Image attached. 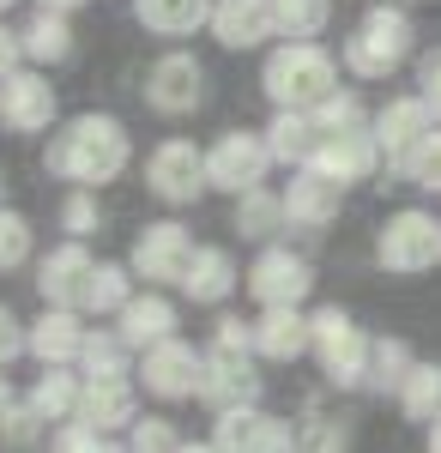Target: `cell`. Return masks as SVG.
<instances>
[{"mask_svg":"<svg viewBox=\"0 0 441 453\" xmlns=\"http://www.w3.org/2000/svg\"><path fill=\"white\" fill-rule=\"evenodd\" d=\"M12 399H19V393H12V381H6V369H0V418L12 411Z\"/></svg>","mask_w":441,"mask_h":453,"instance_id":"obj_48","label":"cell"},{"mask_svg":"<svg viewBox=\"0 0 441 453\" xmlns=\"http://www.w3.org/2000/svg\"><path fill=\"white\" fill-rule=\"evenodd\" d=\"M387 164V151L375 140V127H344V134H321L314 145V157H308V170H321L327 181H339V188H357V181H369L375 170Z\"/></svg>","mask_w":441,"mask_h":453,"instance_id":"obj_15","label":"cell"},{"mask_svg":"<svg viewBox=\"0 0 441 453\" xmlns=\"http://www.w3.org/2000/svg\"><path fill=\"white\" fill-rule=\"evenodd\" d=\"M230 230H242V242H278V230H290V218H284V194H272V188H248L236 194V211H230Z\"/></svg>","mask_w":441,"mask_h":453,"instance_id":"obj_26","label":"cell"},{"mask_svg":"<svg viewBox=\"0 0 441 453\" xmlns=\"http://www.w3.org/2000/svg\"><path fill=\"white\" fill-rule=\"evenodd\" d=\"M0 441H6V448H36V441H49V423L36 418L31 399H12V411L0 418Z\"/></svg>","mask_w":441,"mask_h":453,"instance_id":"obj_40","label":"cell"},{"mask_svg":"<svg viewBox=\"0 0 441 453\" xmlns=\"http://www.w3.org/2000/svg\"><path fill=\"white\" fill-rule=\"evenodd\" d=\"M248 453H297V429H290V418H267V411H260L254 435H248Z\"/></svg>","mask_w":441,"mask_h":453,"instance_id":"obj_42","label":"cell"},{"mask_svg":"<svg viewBox=\"0 0 441 453\" xmlns=\"http://www.w3.org/2000/svg\"><path fill=\"white\" fill-rule=\"evenodd\" d=\"M369 127H375V140H381V151H387V164H399L406 151H417V145L436 134L441 121L429 115V104H423V97L411 91V97H387V104L375 109Z\"/></svg>","mask_w":441,"mask_h":453,"instance_id":"obj_20","label":"cell"},{"mask_svg":"<svg viewBox=\"0 0 441 453\" xmlns=\"http://www.w3.org/2000/svg\"><path fill=\"white\" fill-rule=\"evenodd\" d=\"M55 218H61V230H67L73 242H91V236L103 230V206H97V194H91V188H67V200H61Z\"/></svg>","mask_w":441,"mask_h":453,"instance_id":"obj_36","label":"cell"},{"mask_svg":"<svg viewBox=\"0 0 441 453\" xmlns=\"http://www.w3.org/2000/svg\"><path fill=\"white\" fill-rule=\"evenodd\" d=\"M145 109L151 115H164V121H182V115H194L205 104V61L200 55H188V49H170V55H158L151 67H145Z\"/></svg>","mask_w":441,"mask_h":453,"instance_id":"obj_11","label":"cell"},{"mask_svg":"<svg viewBox=\"0 0 441 453\" xmlns=\"http://www.w3.org/2000/svg\"><path fill=\"white\" fill-rule=\"evenodd\" d=\"M0 206H6V175H0Z\"/></svg>","mask_w":441,"mask_h":453,"instance_id":"obj_53","label":"cell"},{"mask_svg":"<svg viewBox=\"0 0 441 453\" xmlns=\"http://www.w3.org/2000/svg\"><path fill=\"white\" fill-rule=\"evenodd\" d=\"M115 333H121L134 350H151V345H164V339L182 333V309H175L164 290H139L134 303L115 314Z\"/></svg>","mask_w":441,"mask_h":453,"instance_id":"obj_22","label":"cell"},{"mask_svg":"<svg viewBox=\"0 0 441 453\" xmlns=\"http://www.w3.org/2000/svg\"><path fill=\"white\" fill-rule=\"evenodd\" d=\"M43 170L49 181H67V188H109L134 170V134L121 115H103V109H85V115H67L49 145H43Z\"/></svg>","mask_w":441,"mask_h":453,"instance_id":"obj_1","label":"cell"},{"mask_svg":"<svg viewBox=\"0 0 441 453\" xmlns=\"http://www.w3.org/2000/svg\"><path fill=\"white\" fill-rule=\"evenodd\" d=\"M182 453H218L212 441H182Z\"/></svg>","mask_w":441,"mask_h":453,"instance_id":"obj_50","label":"cell"},{"mask_svg":"<svg viewBox=\"0 0 441 453\" xmlns=\"http://www.w3.org/2000/svg\"><path fill=\"white\" fill-rule=\"evenodd\" d=\"M297 453H351V429L333 418H321V411H308L297 423Z\"/></svg>","mask_w":441,"mask_h":453,"instance_id":"obj_38","label":"cell"},{"mask_svg":"<svg viewBox=\"0 0 441 453\" xmlns=\"http://www.w3.org/2000/svg\"><path fill=\"white\" fill-rule=\"evenodd\" d=\"M411 49H417V25H411L406 6H393V0H381L369 6L351 36L339 42V67L351 79H393V73L411 61Z\"/></svg>","mask_w":441,"mask_h":453,"instance_id":"obj_3","label":"cell"},{"mask_svg":"<svg viewBox=\"0 0 441 453\" xmlns=\"http://www.w3.org/2000/svg\"><path fill=\"white\" fill-rule=\"evenodd\" d=\"M36 6H43V12H67V19H73V12L91 6V0H36Z\"/></svg>","mask_w":441,"mask_h":453,"instance_id":"obj_47","label":"cell"},{"mask_svg":"<svg viewBox=\"0 0 441 453\" xmlns=\"http://www.w3.org/2000/svg\"><path fill=\"white\" fill-rule=\"evenodd\" d=\"M97 273V260H91V248L85 242H55L49 254H36V296H43V309H79L85 314V284Z\"/></svg>","mask_w":441,"mask_h":453,"instance_id":"obj_14","label":"cell"},{"mask_svg":"<svg viewBox=\"0 0 441 453\" xmlns=\"http://www.w3.org/2000/svg\"><path fill=\"white\" fill-rule=\"evenodd\" d=\"M128 453H182V429L164 411H151V418H139L128 429Z\"/></svg>","mask_w":441,"mask_h":453,"instance_id":"obj_39","label":"cell"},{"mask_svg":"<svg viewBox=\"0 0 441 453\" xmlns=\"http://www.w3.org/2000/svg\"><path fill=\"white\" fill-rule=\"evenodd\" d=\"M134 369H139V350L115 326H91V339L79 350V375L85 381H103V375H134Z\"/></svg>","mask_w":441,"mask_h":453,"instance_id":"obj_30","label":"cell"},{"mask_svg":"<svg viewBox=\"0 0 441 453\" xmlns=\"http://www.w3.org/2000/svg\"><path fill=\"white\" fill-rule=\"evenodd\" d=\"M260 134H267V145H272V164H284V170H308V157H314V145H321V127H314L308 109H272V121Z\"/></svg>","mask_w":441,"mask_h":453,"instance_id":"obj_25","label":"cell"},{"mask_svg":"<svg viewBox=\"0 0 441 453\" xmlns=\"http://www.w3.org/2000/svg\"><path fill=\"white\" fill-rule=\"evenodd\" d=\"M242 284H248V296H254L260 309H303L308 290H314V266H308L297 248L267 242L254 260H248Z\"/></svg>","mask_w":441,"mask_h":453,"instance_id":"obj_8","label":"cell"},{"mask_svg":"<svg viewBox=\"0 0 441 453\" xmlns=\"http://www.w3.org/2000/svg\"><path fill=\"white\" fill-rule=\"evenodd\" d=\"M175 290H182V296H188L194 309H224V303H230V296L242 290V266H236V254H230L224 242H200Z\"/></svg>","mask_w":441,"mask_h":453,"instance_id":"obj_19","label":"cell"},{"mask_svg":"<svg viewBox=\"0 0 441 453\" xmlns=\"http://www.w3.org/2000/svg\"><path fill=\"white\" fill-rule=\"evenodd\" d=\"M393 6H411V0H393Z\"/></svg>","mask_w":441,"mask_h":453,"instance_id":"obj_54","label":"cell"},{"mask_svg":"<svg viewBox=\"0 0 441 453\" xmlns=\"http://www.w3.org/2000/svg\"><path fill=\"white\" fill-rule=\"evenodd\" d=\"M272 175V145L267 134H254V127H224L218 140L205 145V181H212V194H248V188H267Z\"/></svg>","mask_w":441,"mask_h":453,"instance_id":"obj_6","label":"cell"},{"mask_svg":"<svg viewBox=\"0 0 441 453\" xmlns=\"http://www.w3.org/2000/svg\"><path fill=\"white\" fill-rule=\"evenodd\" d=\"M19 42H25V67H61V61H73V49H79V31H73L67 12H43L36 6L31 19L19 25Z\"/></svg>","mask_w":441,"mask_h":453,"instance_id":"obj_24","label":"cell"},{"mask_svg":"<svg viewBox=\"0 0 441 453\" xmlns=\"http://www.w3.org/2000/svg\"><path fill=\"white\" fill-rule=\"evenodd\" d=\"M393 405H399V418L411 423H436L441 418V363H411L406 387L393 393Z\"/></svg>","mask_w":441,"mask_h":453,"instance_id":"obj_31","label":"cell"},{"mask_svg":"<svg viewBox=\"0 0 441 453\" xmlns=\"http://www.w3.org/2000/svg\"><path fill=\"white\" fill-rule=\"evenodd\" d=\"M387 170L399 175V181H411V188H423V194H441V127L417 151H406L399 164H387Z\"/></svg>","mask_w":441,"mask_h":453,"instance_id":"obj_35","label":"cell"},{"mask_svg":"<svg viewBox=\"0 0 441 453\" xmlns=\"http://www.w3.org/2000/svg\"><path fill=\"white\" fill-rule=\"evenodd\" d=\"M19 67H25V42H19V31L0 19V79H6V73H19Z\"/></svg>","mask_w":441,"mask_h":453,"instance_id":"obj_46","label":"cell"},{"mask_svg":"<svg viewBox=\"0 0 441 453\" xmlns=\"http://www.w3.org/2000/svg\"><path fill=\"white\" fill-rule=\"evenodd\" d=\"M79 423H91V429H103V435H128V429L139 423V381H134V375H103V381H85Z\"/></svg>","mask_w":441,"mask_h":453,"instance_id":"obj_21","label":"cell"},{"mask_svg":"<svg viewBox=\"0 0 441 453\" xmlns=\"http://www.w3.org/2000/svg\"><path fill=\"white\" fill-rule=\"evenodd\" d=\"M218 49L248 55V49H272L278 36V0H212V25Z\"/></svg>","mask_w":441,"mask_h":453,"instance_id":"obj_16","label":"cell"},{"mask_svg":"<svg viewBox=\"0 0 441 453\" xmlns=\"http://www.w3.org/2000/svg\"><path fill=\"white\" fill-rule=\"evenodd\" d=\"M12 6H19V0H0V19H6V12H12Z\"/></svg>","mask_w":441,"mask_h":453,"instance_id":"obj_52","label":"cell"},{"mask_svg":"<svg viewBox=\"0 0 441 453\" xmlns=\"http://www.w3.org/2000/svg\"><path fill=\"white\" fill-rule=\"evenodd\" d=\"M25 333H31V320H19V314L0 303V369H12L25 357Z\"/></svg>","mask_w":441,"mask_h":453,"instance_id":"obj_45","label":"cell"},{"mask_svg":"<svg viewBox=\"0 0 441 453\" xmlns=\"http://www.w3.org/2000/svg\"><path fill=\"white\" fill-rule=\"evenodd\" d=\"M31 260H36V224L25 211L0 206V273H19Z\"/></svg>","mask_w":441,"mask_h":453,"instance_id":"obj_33","label":"cell"},{"mask_svg":"<svg viewBox=\"0 0 441 453\" xmlns=\"http://www.w3.org/2000/svg\"><path fill=\"white\" fill-rule=\"evenodd\" d=\"M314 345V326L303 309H260L254 314V357L260 363H297Z\"/></svg>","mask_w":441,"mask_h":453,"instance_id":"obj_23","label":"cell"},{"mask_svg":"<svg viewBox=\"0 0 441 453\" xmlns=\"http://www.w3.org/2000/svg\"><path fill=\"white\" fill-rule=\"evenodd\" d=\"M85 320L91 314H79V309H43L31 320V333H25V357H36V369H79V350L91 339Z\"/></svg>","mask_w":441,"mask_h":453,"instance_id":"obj_17","label":"cell"},{"mask_svg":"<svg viewBox=\"0 0 441 453\" xmlns=\"http://www.w3.org/2000/svg\"><path fill=\"white\" fill-rule=\"evenodd\" d=\"M103 453H128V441H109V448H103Z\"/></svg>","mask_w":441,"mask_h":453,"instance_id":"obj_51","label":"cell"},{"mask_svg":"<svg viewBox=\"0 0 441 453\" xmlns=\"http://www.w3.org/2000/svg\"><path fill=\"white\" fill-rule=\"evenodd\" d=\"M423 453H441V418L429 423V441H423Z\"/></svg>","mask_w":441,"mask_h":453,"instance_id":"obj_49","label":"cell"},{"mask_svg":"<svg viewBox=\"0 0 441 453\" xmlns=\"http://www.w3.org/2000/svg\"><path fill=\"white\" fill-rule=\"evenodd\" d=\"M61 104H55V85L43 67H19L0 79V134H55L61 121Z\"/></svg>","mask_w":441,"mask_h":453,"instance_id":"obj_12","label":"cell"},{"mask_svg":"<svg viewBox=\"0 0 441 453\" xmlns=\"http://www.w3.org/2000/svg\"><path fill=\"white\" fill-rule=\"evenodd\" d=\"M200 369H205V350H194L182 333H175V339H164V345L139 350L134 381L145 387V399L182 405V399H200Z\"/></svg>","mask_w":441,"mask_h":453,"instance_id":"obj_9","label":"cell"},{"mask_svg":"<svg viewBox=\"0 0 441 453\" xmlns=\"http://www.w3.org/2000/svg\"><path fill=\"white\" fill-rule=\"evenodd\" d=\"M333 19V0H278V42H314Z\"/></svg>","mask_w":441,"mask_h":453,"instance_id":"obj_32","label":"cell"},{"mask_svg":"<svg viewBox=\"0 0 441 453\" xmlns=\"http://www.w3.org/2000/svg\"><path fill=\"white\" fill-rule=\"evenodd\" d=\"M145 194H151V200H164L170 211L200 206L205 194H212V181H205V151L194 140L151 145V151H145Z\"/></svg>","mask_w":441,"mask_h":453,"instance_id":"obj_7","label":"cell"},{"mask_svg":"<svg viewBox=\"0 0 441 453\" xmlns=\"http://www.w3.org/2000/svg\"><path fill=\"white\" fill-rule=\"evenodd\" d=\"M134 296H139L134 266H128V260H97V273H91V284H85V314H97V320L109 314V320H115Z\"/></svg>","mask_w":441,"mask_h":453,"instance_id":"obj_29","label":"cell"},{"mask_svg":"<svg viewBox=\"0 0 441 453\" xmlns=\"http://www.w3.org/2000/svg\"><path fill=\"white\" fill-rule=\"evenodd\" d=\"M260 91L272 109H314L339 91V55L321 42H272L260 61Z\"/></svg>","mask_w":441,"mask_h":453,"instance_id":"obj_2","label":"cell"},{"mask_svg":"<svg viewBox=\"0 0 441 453\" xmlns=\"http://www.w3.org/2000/svg\"><path fill=\"white\" fill-rule=\"evenodd\" d=\"M267 375L254 350H212L205 345V369H200V405L205 411H236V405H260Z\"/></svg>","mask_w":441,"mask_h":453,"instance_id":"obj_13","label":"cell"},{"mask_svg":"<svg viewBox=\"0 0 441 453\" xmlns=\"http://www.w3.org/2000/svg\"><path fill=\"white\" fill-rule=\"evenodd\" d=\"M417 97L429 104V115L441 121V42L429 55H417Z\"/></svg>","mask_w":441,"mask_h":453,"instance_id":"obj_44","label":"cell"},{"mask_svg":"<svg viewBox=\"0 0 441 453\" xmlns=\"http://www.w3.org/2000/svg\"><path fill=\"white\" fill-rule=\"evenodd\" d=\"M109 448V435H103V429H91V423H55V429H49V453H103Z\"/></svg>","mask_w":441,"mask_h":453,"instance_id":"obj_41","label":"cell"},{"mask_svg":"<svg viewBox=\"0 0 441 453\" xmlns=\"http://www.w3.org/2000/svg\"><path fill=\"white\" fill-rule=\"evenodd\" d=\"M284 194V218H290V230H333L344 211V188L339 181H327L321 170H290V181L278 188Z\"/></svg>","mask_w":441,"mask_h":453,"instance_id":"obj_18","label":"cell"},{"mask_svg":"<svg viewBox=\"0 0 441 453\" xmlns=\"http://www.w3.org/2000/svg\"><path fill=\"white\" fill-rule=\"evenodd\" d=\"M411 345L406 339H375V357H369V393H399L411 375Z\"/></svg>","mask_w":441,"mask_h":453,"instance_id":"obj_34","label":"cell"},{"mask_svg":"<svg viewBox=\"0 0 441 453\" xmlns=\"http://www.w3.org/2000/svg\"><path fill=\"white\" fill-rule=\"evenodd\" d=\"M308 115H314V127H321V134H344V127H363V121H369V115H363V97H357L351 85H339L327 104H314Z\"/></svg>","mask_w":441,"mask_h":453,"instance_id":"obj_37","label":"cell"},{"mask_svg":"<svg viewBox=\"0 0 441 453\" xmlns=\"http://www.w3.org/2000/svg\"><path fill=\"white\" fill-rule=\"evenodd\" d=\"M134 19L151 36H194L212 25V0H134Z\"/></svg>","mask_w":441,"mask_h":453,"instance_id":"obj_28","label":"cell"},{"mask_svg":"<svg viewBox=\"0 0 441 453\" xmlns=\"http://www.w3.org/2000/svg\"><path fill=\"white\" fill-rule=\"evenodd\" d=\"M194 230L182 224V218H158V224H145L128 248V266H134V279H145V290H164V284H182L188 273V260H194Z\"/></svg>","mask_w":441,"mask_h":453,"instance_id":"obj_10","label":"cell"},{"mask_svg":"<svg viewBox=\"0 0 441 453\" xmlns=\"http://www.w3.org/2000/svg\"><path fill=\"white\" fill-rule=\"evenodd\" d=\"M25 399L36 405V418L49 423V429H55V423H73L79 418V399H85V375H79V369H43Z\"/></svg>","mask_w":441,"mask_h":453,"instance_id":"obj_27","label":"cell"},{"mask_svg":"<svg viewBox=\"0 0 441 453\" xmlns=\"http://www.w3.org/2000/svg\"><path fill=\"white\" fill-rule=\"evenodd\" d=\"M375 266L393 279H423L441 266V218L423 206L387 211V224L375 230Z\"/></svg>","mask_w":441,"mask_h":453,"instance_id":"obj_5","label":"cell"},{"mask_svg":"<svg viewBox=\"0 0 441 453\" xmlns=\"http://www.w3.org/2000/svg\"><path fill=\"white\" fill-rule=\"evenodd\" d=\"M308 326H314V345L308 357L321 363V375L327 387H339V393H369V357H375V339L339 309V303H327V309L308 314Z\"/></svg>","mask_w":441,"mask_h":453,"instance_id":"obj_4","label":"cell"},{"mask_svg":"<svg viewBox=\"0 0 441 453\" xmlns=\"http://www.w3.org/2000/svg\"><path fill=\"white\" fill-rule=\"evenodd\" d=\"M205 345H212V350H254V320H242V314H218Z\"/></svg>","mask_w":441,"mask_h":453,"instance_id":"obj_43","label":"cell"}]
</instances>
